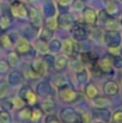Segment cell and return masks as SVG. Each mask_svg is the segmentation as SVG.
Here are the masks:
<instances>
[{
	"instance_id": "cell-22",
	"label": "cell",
	"mask_w": 122,
	"mask_h": 123,
	"mask_svg": "<svg viewBox=\"0 0 122 123\" xmlns=\"http://www.w3.org/2000/svg\"><path fill=\"white\" fill-rule=\"evenodd\" d=\"M12 23H13V19H12V17L10 14L5 13V14L0 16V30L1 31H5V30L10 29Z\"/></svg>"
},
{
	"instance_id": "cell-49",
	"label": "cell",
	"mask_w": 122,
	"mask_h": 123,
	"mask_svg": "<svg viewBox=\"0 0 122 123\" xmlns=\"http://www.w3.org/2000/svg\"><path fill=\"white\" fill-rule=\"evenodd\" d=\"M72 2V0H58V4L60 6H68Z\"/></svg>"
},
{
	"instance_id": "cell-13",
	"label": "cell",
	"mask_w": 122,
	"mask_h": 123,
	"mask_svg": "<svg viewBox=\"0 0 122 123\" xmlns=\"http://www.w3.org/2000/svg\"><path fill=\"white\" fill-rule=\"evenodd\" d=\"M36 93L42 96V97L48 98V97H53L54 93H55V91H54V87L51 86L50 82L41 81L40 84L37 85V87H36Z\"/></svg>"
},
{
	"instance_id": "cell-37",
	"label": "cell",
	"mask_w": 122,
	"mask_h": 123,
	"mask_svg": "<svg viewBox=\"0 0 122 123\" xmlns=\"http://www.w3.org/2000/svg\"><path fill=\"white\" fill-rule=\"evenodd\" d=\"M105 11H107V13L109 16H114V14H116L119 12V7H117V5L114 1H110V2H108Z\"/></svg>"
},
{
	"instance_id": "cell-56",
	"label": "cell",
	"mask_w": 122,
	"mask_h": 123,
	"mask_svg": "<svg viewBox=\"0 0 122 123\" xmlns=\"http://www.w3.org/2000/svg\"><path fill=\"white\" fill-rule=\"evenodd\" d=\"M121 24H122V20H121Z\"/></svg>"
},
{
	"instance_id": "cell-25",
	"label": "cell",
	"mask_w": 122,
	"mask_h": 123,
	"mask_svg": "<svg viewBox=\"0 0 122 123\" xmlns=\"http://www.w3.org/2000/svg\"><path fill=\"white\" fill-rule=\"evenodd\" d=\"M43 115H44L43 110L41 109V106L39 105V104H36V105H34V106H32L30 121H31V122H39L41 118L43 117Z\"/></svg>"
},
{
	"instance_id": "cell-54",
	"label": "cell",
	"mask_w": 122,
	"mask_h": 123,
	"mask_svg": "<svg viewBox=\"0 0 122 123\" xmlns=\"http://www.w3.org/2000/svg\"><path fill=\"white\" fill-rule=\"evenodd\" d=\"M110 1H115V0H110Z\"/></svg>"
},
{
	"instance_id": "cell-10",
	"label": "cell",
	"mask_w": 122,
	"mask_h": 123,
	"mask_svg": "<svg viewBox=\"0 0 122 123\" xmlns=\"http://www.w3.org/2000/svg\"><path fill=\"white\" fill-rule=\"evenodd\" d=\"M78 49L79 47L74 43L73 38H65V41L62 42V51H64V55H66L67 57L68 56H74L76 54H78Z\"/></svg>"
},
{
	"instance_id": "cell-14",
	"label": "cell",
	"mask_w": 122,
	"mask_h": 123,
	"mask_svg": "<svg viewBox=\"0 0 122 123\" xmlns=\"http://www.w3.org/2000/svg\"><path fill=\"white\" fill-rule=\"evenodd\" d=\"M74 24V19L70 13H61L58 17V28L61 29H71V26Z\"/></svg>"
},
{
	"instance_id": "cell-30",
	"label": "cell",
	"mask_w": 122,
	"mask_h": 123,
	"mask_svg": "<svg viewBox=\"0 0 122 123\" xmlns=\"http://www.w3.org/2000/svg\"><path fill=\"white\" fill-rule=\"evenodd\" d=\"M62 49V42L60 41V40H58V38H55V40H50V42L48 43V50L50 51V53H59L60 50Z\"/></svg>"
},
{
	"instance_id": "cell-43",
	"label": "cell",
	"mask_w": 122,
	"mask_h": 123,
	"mask_svg": "<svg viewBox=\"0 0 122 123\" xmlns=\"http://www.w3.org/2000/svg\"><path fill=\"white\" fill-rule=\"evenodd\" d=\"M1 106H2V108H4V110H6V111H10V110H12V109H13V105H12V100H11V98H8V99H6V98H2Z\"/></svg>"
},
{
	"instance_id": "cell-47",
	"label": "cell",
	"mask_w": 122,
	"mask_h": 123,
	"mask_svg": "<svg viewBox=\"0 0 122 123\" xmlns=\"http://www.w3.org/2000/svg\"><path fill=\"white\" fill-rule=\"evenodd\" d=\"M7 91H8V84H6V82L0 84V98H4L5 94L7 93Z\"/></svg>"
},
{
	"instance_id": "cell-29",
	"label": "cell",
	"mask_w": 122,
	"mask_h": 123,
	"mask_svg": "<svg viewBox=\"0 0 122 123\" xmlns=\"http://www.w3.org/2000/svg\"><path fill=\"white\" fill-rule=\"evenodd\" d=\"M34 48H35V50L36 51H39L41 54H47L49 50H48V43L45 41H43V40H36L35 43H34Z\"/></svg>"
},
{
	"instance_id": "cell-15",
	"label": "cell",
	"mask_w": 122,
	"mask_h": 123,
	"mask_svg": "<svg viewBox=\"0 0 122 123\" xmlns=\"http://www.w3.org/2000/svg\"><path fill=\"white\" fill-rule=\"evenodd\" d=\"M119 91H120V86L114 80L105 81L104 86H103V92H104L105 96H115V94L119 93Z\"/></svg>"
},
{
	"instance_id": "cell-1",
	"label": "cell",
	"mask_w": 122,
	"mask_h": 123,
	"mask_svg": "<svg viewBox=\"0 0 122 123\" xmlns=\"http://www.w3.org/2000/svg\"><path fill=\"white\" fill-rule=\"evenodd\" d=\"M58 94H59V98L62 100V102H66V103H72V102H76L77 98H78V92L72 87V85L70 84H66L61 87L58 88Z\"/></svg>"
},
{
	"instance_id": "cell-26",
	"label": "cell",
	"mask_w": 122,
	"mask_h": 123,
	"mask_svg": "<svg viewBox=\"0 0 122 123\" xmlns=\"http://www.w3.org/2000/svg\"><path fill=\"white\" fill-rule=\"evenodd\" d=\"M42 61H43V63H44V66H45V69H47V71L54 69V62H55V56H54V55H51V54L47 53V54H44V55H43Z\"/></svg>"
},
{
	"instance_id": "cell-5",
	"label": "cell",
	"mask_w": 122,
	"mask_h": 123,
	"mask_svg": "<svg viewBox=\"0 0 122 123\" xmlns=\"http://www.w3.org/2000/svg\"><path fill=\"white\" fill-rule=\"evenodd\" d=\"M103 41L104 44L110 48V49H117L121 45L122 36L121 34L116 30V31H105L104 36H103Z\"/></svg>"
},
{
	"instance_id": "cell-33",
	"label": "cell",
	"mask_w": 122,
	"mask_h": 123,
	"mask_svg": "<svg viewBox=\"0 0 122 123\" xmlns=\"http://www.w3.org/2000/svg\"><path fill=\"white\" fill-rule=\"evenodd\" d=\"M53 34H54V31L53 30H50V29H48L47 26H44V28H42L40 31V37L41 40H43V41L48 42L50 41V40H53Z\"/></svg>"
},
{
	"instance_id": "cell-4",
	"label": "cell",
	"mask_w": 122,
	"mask_h": 123,
	"mask_svg": "<svg viewBox=\"0 0 122 123\" xmlns=\"http://www.w3.org/2000/svg\"><path fill=\"white\" fill-rule=\"evenodd\" d=\"M71 36L77 42L85 41L89 37V30H87V28L85 26L84 23L74 22V24L71 26Z\"/></svg>"
},
{
	"instance_id": "cell-42",
	"label": "cell",
	"mask_w": 122,
	"mask_h": 123,
	"mask_svg": "<svg viewBox=\"0 0 122 123\" xmlns=\"http://www.w3.org/2000/svg\"><path fill=\"white\" fill-rule=\"evenodd\" d=\"M111 121H113V123H122V109L116 110L111 115Z\"/></svg>"
},
{
	"instance_id": "cell-27",
	"label": "cell",
	"mask_w": 122,
	"mask_h": 123,
	"mask_svg": "<svg viewBox=\"0 0 122 123\" xmlns=\"http://www.w3.org/2000/svg\"><path fill=\"white\" fill-rule=\"evenodd\" d=\"M119 28H120V23H119L115 18H113V17H110V18L104 23V29H105V31H116V30H119Z\"/></svg>"
},
{
	"instance_id": "cell-3",
	"label": "cell",
	"mask_w": 122,
	"mask_h": 123,
	"mask_svg": "<svg viewBox=\"0 0 122 123\" xmlns=\"http://www.w3.org/2000/svg\"><path fill=\"white\" fill-rule=\"evenodd\" d=\"M11 14L14 18L18 19H26L29 18V8L26 7V5L19 0H14L11 2V7H10Z\"/></svg>"
},
{
	"instance_id": "cell-51",
	"label": "cell",
	"mask_w": 122,
	"mask_h": 123,
	"mask_svg": "<svg viewBox=\"0 0 122 123\" xmlns=\"http://www.w3.org/2000/svg\"><path fill=\"white\" fill-rule=\"evenodd\" d=\"M120 84H121V86H122V77H121V79H120Z\"/></svg>"
},
{
	"instance_id": "cell-38",
	"label": "cell",
	"mask_w": 122,
	"mask_h": 123,
	"mask_svg": "<svg viewBox=\"0 0 122 123\" xmlns=\"http://www.w3.org/2000/svg\"><path fill=\"white\" fill-rule=\"evenodd\" d=\"M11 100H12L13 109H22L23 106H25V102H24L19 96H16V97L11 98Z\"/></svg>"
},
{
	"instance_id": "cell-34",
	"label": "cell",
	"mask_w": 122,
	"mask_h": 123,
	"mask_svg": "<svg viewBox=\"0 0 122 123\" xmlns=\"http://www.w3.org/2000/svg\"><path fill=\"white\" fill-rule=\"evenodd\" d=\"M19 56H20V55H19L16 50L10 51L8 55H7V62H8V65H10V66H17V65L19 63Z\"/></svg>"
},
{
	"instance_id": "cell-44",
	"label": "cell",
	"mask_w": 122,
	"mask_h": 123,
	"mask_svg": "<svg viewBox=\"0 0 122 123\" xmlns=\"http://www.w3.org/2000/svg\"><path fill=\"white\" fill-rule=\"evenodd\" d=\"M109 18H110V16L107 13L105 10H104V11H101L99 14H98V20H97V23L99 22V23H103V25H104V23H105Z\"/></svg>"
},
{
	"instance_id": "cell-45",
	"label": "cell",
	"mask_w": 122,
	"mask_h": 123,
	"mask_svg": "<svg viewBox=\"0 0 122 123\" xmlns=\"http://www.w3.org/2000/svg\"><path fill=\"white\" fill-rule=\"evenodd\" d=\"M8 69H10V65H8V62L5 61V60H0V74H5V73H7Z\"/></svg>"
},
{
	"instance_id": "cell-41",
	"label": "cell",
	"mask_w": 122,
	"mask_h": 123,
	"mask_svg": "<svg viewBox=\"0 0 122 123\" xmlns=\"http://www.w3.org/2000/svg\"><path fill=\"white\" fill-rule=\"evenodd\" d=\"M113 67L116 69H122V56L113 55Z\"/></svg>"
},
{
	"instance_id": "cell-23",
	"label": "cell",
	"mask_w": 122,
	"mask_h": 123,
	"mask_svg": "<svg viewBox=\"0 0 122 123\" xmlns=\"http://www.w3.org/2000/svg\"><path fill=\"white\" fill-rule=\"evenodd\" d=\"M66 84H68V80H67V77L65 74H55L53 77V80H51V86L53 87L59 88V87H61Z\"/></svg>"
},
{
	"instance_id": "cell-16",
	"label": "cell",
	"mask_w": 122,
	"mask_h": 123,
	"mask_svg": "<svg viewBox=\"0 0 122 123\" xmlns=\"http://www.w3.org/2000/svg\"><path fill=\"white\" fill-rule=\"evenodd\" d=\"M68 57L66 55H59L55 57V62H54V69L56 72H61L64 71L67 66H68Z\"/></svg>"
},
{
	"instance_id": "cell-19",
	"label": "cell",
	"mask_w": 122,
	"mask_h": 123,
	"mask_svg": "<svg viewBox=\"0 0 122 123\" xmlns=\"http://www.w3.org/2000/svg\"><path fill=\"white\" fill-rule=\"evenodd\" d=\"M76 80H77V84L80 85V86H84V85L87 84V81H89V71L85 67L76 72Z\"/></svg>"
},
{
	"instance_id": "cell-9",
	"label": "cell",
	"mask_w": 122,
	"mask_h": 123,
	"mask_svg": "<svg viewBox=\"0 0 122 123\" xmlns=\"http://www.w3.org/2000/svg\"><path fill=\"white\" fill-rule=\"evenodd\" d=\"M91 116L95 120H98L99 122H104V123L110 122V120H111V112L107 108H95L92 110Z\"/></svg>"
},
{
	"instance_id": "cell-53",
	"label": "cell",
	"mask_w": 122,
	"mask_h": 123,
	"mask_svg": "<svg viewBox=\"0 0 122 123\" xmlns=\"http://www.w3.org/2000/svg\"><path fill=\"white\" fill-rule=\"evenodd\" d=\"M96 123H104V122H96Z\"/></svg>"
},
{
	"instance_id": "cell-2",
	"label": "cell",
	"mask_w": 122,
	"mask_h": 123,
	"mask_svg": "<svg viewBox=\"0 0 122 123\" xmlns=\"http://www.w3.org/2000/svg\"><path fill=\"white\" fill-rule=\"evenodd\" d=\"M99 72L105 75H114V67H113V55H103L102 57H98L96 62Z\"/></svg>"
},
{
	"instance_id": "cell-7",
	"label": "cell",
	"mask_w": 122,
	"mask_h": 123,
	"mask_svg": "<svg viewBox=\"0 0 122 123\" xmlns=\"http://www.w3.org/2000/svg\"><path fill=\"white\" fill-rule=\"evenodd\" d=\"M13 44H14V50L19 55H26L32 49V45L30 44L29 40H26L25 37H18Z\"/></svg>"
},
{
	"instance_id": "cell-36",
	"label": "cell",
	"mask_w": 122,
	"mask_h": 123,
	"mask_svg": "<svg viewBox=\"0 0 122 123\" xmlns=\"http://www.w3.org/2000/svg\"><path fill=\"white\" fill-rule=\"evenodd\" d=\"M0 123H12V116L6 110H0Z\"/></svg>"
},
{
	"instance_id": "cell-20",
	"label": "cell",
	"mask_w": 122,
	"mask_h": 123,
	"mask_svg": "<svg viewBox=\"0 0 122 123\" xmlns=\"http://www.w3.org/2000/svg\"><path fill=\"white\" fill-rule=\"evenodd\" d=\"M39 105L43 110V112H53L55 110V108H56V104L51 99V97H48V98L43 99V102H41V104H39Z\"/></svg>"
},
{
	"instance_id": "cell-6",
	"label": "cell",
	"mask_w": 122,
	"mask_h": 123,
	"mask_svg": "<svg viewBox=\"0 0 122 123\" xmlns=\"http://www.w3.org/2000/svg\"><path fill=\"white\" fill-rule=\"evenodd\" d=\"M28 105H36L37 103V93L29 86V85H23L19 94H18Z\"/></svg>"
},
{
	"instance_id": "cell-40",
	"label": "cell",
	"mask_w": 122,
	"mask_h": 123,
	"mask_svg": "<svg viewBox=\"0 0 122 123\" xmlns=\"http://www.w3.org/2000/svg\"><path fill=\"white\" fill-rule=\"evenodd\" d=\"M25 78H29V79L35 80V79H39L40 75H39V74L31 68V66H29V67L26 68V71H25Z\"/></svg>"
},
{
	"instance_id": "cell-50",
	"label": "cell",
	"mask_w": 122,
	"mask_h": 123,
	"mask_svg": "<svg viewBox=\"0 0 122 123\" xmlns=\"http://www.w3.org/2000/svg\"><path fill=\"white\" fill-rule=\"evenodd\" d=\"M73 123H85V122H84V121H83V118H81L80 114L78 115V117L76 118V121H74V122H73Z\"/></svg>"
},
{
	"instance_id": "cell-12",
	"label": "cell",
	"mask_w": 122,
	"mask_h": 123,
	"mask_svg": "<svg viewBox=\"0 0 122 123\" xmlns=\"http://www.w3.org/2000/svg\"><path fill=\"white\" fill-rule=\"evenodd\" d=\"M78 115L79 114L73 108H64L60 111V120L62 123H73Z\"/></svg>"
},
{
	"instance_id": "cell-18",
	"label": "cell",
	"mask_w": 122,
	"mask_h": 123,
	"mask_svg": "<svg viewBox=\"0 0 122 123\" xmlns=\"http://www.w3.org/2000/svg\"><path fill=\"white\" fill-rule=\"evenodd\" d=\"M84 94L86 96V98L87 99H93V98H96L97 96H99V91H98V88H97V86L95 85V84H86L85 85V88H84Z\"/></svg>"
},
{
	"instance_id": "cell-17",
	"label": "cell",
	"mask_w": 122,
	"mask_h": 123,
	"mask_svg": "<svg viewBox=\"0 0 122 123\" xmlns=\"http://www.w3.org/2000/svg\"><path fill=\"white\" fill-rule=\"evenodd\" d=\"M98 60V56L95 54V53H90V51H85L80 54V61L83 65H89V66H92L97 62Z\"/></svg>"
},
{
	"instance_id": "cell-8",
	"label": "cell",
	"mask_w": 122,
	"mask_h": 123,
	"mask_svg": "<svg viewBox=\"0 0 122 123\" xmlns=\"http://www.w3.org/2000/svg\"><path fill=\"white\" fill-rule=\"evenodd\" d=\"M25 82V75L19 72V71H12L7 75V84L10 86L17 87V86H23Z\"/></svg>"
},
{
	"instance_id": "cell-55",
	"label": "cell",
	"mask_w": 122,
	"mask_h": 123,
	"mask_svg": "<svg viewBox=\"0 0 122 123\" xmlns=\"http://www.w3.org/2000/svg\"><path fill=\"white\" fill-rule=\"evenodd\" d=\"M83 1H86V0H83Z\"/></svg>"
},
{
	"instance_id": "cell-52",
	"label": "cell",
	"mask_w": 122,
	"mask_h": 123,
	"mask_svg": "<svg viewBox=\"0 0 122 123\" xmlns=\"http://www.w3.org/2000/svg\"><path fill=\"white\" fill-rule=\"evenodd\" d=\"M1 48H2V47H1V44H0V50H1Z\"/></svg>"
},
{
	"instance_id": "cell-48",
	"label": "cell",
	"mask_w": 122,
	"mask_h": 123,
	"mask_svg": "<svg viewBox=\"0 0 122 123\" xmlns=\"http://www.w3.org/2000/svg\"><path fill=\"white\" fill-rule=\"evenodd\" d=\"M73 8L74 10H84V2L83 0H74L73 1Z\"/></svg>"
},
{
	"instance_id": "cell-35",
	"label": "cell",
	"mask_w": 122,
	"mask_h": 123,
	"mask_svg": "<svg viewBox=\"0 0 122 123\" xmlns=\"http://www.w3.org/2000/svg\"><path fill=\"white\" fill-rule=\"evenodd\" d=\"M0 44H1V47H4V48H11V47L13 45V41H12V38H11L10 35L2 34V35L0 36Z\"/></svg>"
},
{
	"instance_id": "cell-21",
	"label": "cell",
	"mask_w": 122,
	"mask_h": 123,
	"mask_svg": "<svg viewBox=\"0 0 122 123\" xmlns=\"http://www.w3.org/2000/svg\"><path fill=\"white\" fill-rule=\"evenodd\" d=\"M31 66V68L40 75L42 77L45 72H47V69H45V66H44V63H43V61H42V59H35L34 61H32V63L30 65Z\"/></svg>"
},
{
	"instance_id": "cell-32",
	"label": "cell",
	"mask_w": 122,
	"mask_h": 123,
	"mask_svg": "<svg viewBox=\"0 0 122 123\" xmlns=\"http://www.w3.org/2000/svg\"><path fill=\"white\" fill-rule=\"evenodd\" d=\"M31 110H32V108L30 106V105H25V106H23L22 109H19V112H18V116L22 118V120H24V121H30V117H31Z\"/></svg>"
},
{
	"instance_id": "cell-39",
	"label": "cell",
	"mask_w": 122,
	"mask_h": 123,
	"mask_svg": "<svg viewBox=\"0 0 122 123\" xmlns=\"http://www.w3.org/2000/svg\"><path fill=\"white\" fill-rule=\"evenodd\" d=\"M45 25H47L48 29H50V30L54 31V30L58 28V18H55V16H54V17H50V18H47Z\"/></svg>"
},
{
	"instance_id": "cell-24",
	"label": "cell",
	"mask_w": 122,
	"mask_h": 123,
	"mask_svg": "<svg viewBox=\"0 0 122 123\" xmlns=\"http://www.w3.org/2000/svg\"><path fill=\"white\" fill-rule=\"evenodd\" d=\"M29 17H30V20H31V24L41 28L42 26V18H41L40 13L37 11H35L34 8H30L29 10Z\"/></svg>"
},
{
	"instance_id": "cell-11",
	"label": "cell",
	"mask_w": 122,
	"mask_h": 123,
	"mask_svg": "<svg viewBox=\"0 0 122 123\" xmlns=\"http://www.w3.org/2000/svg\"><path fill=\"white\" fill-rule=\"evenodd\" d=\"M83 20L86 25H96L98 20V13L91 7H85L83 10Z\"/></svg>"
},
{
	"instance_id": "cell-31",
	"label": "cell",
	"mask_w": 122,
	"mask_h": 123,
	"mask_svg": "<svg viewBox=\"0 0 122 123\" xmlns=\"http://www.w3.org/2000/svg\"><path fill=\"white\" fill-rule=\"evenodd\" d=\"M44 16L45 18H50L55 16V6L51 0H47L44 4Z\"/></svg>"
},
{
	"instance_id": "cell-46",
	"label": "cell",
	"mask_w": 122,
	"mask_h": 123,
	"mask_svg": "<svg viewBox=\"0 0 122 123\" xmlns=\"http://www.w3.org/2000/svg\"><path fill=\"white\" fill-rule=\"evenodd\" d=\"M44 123H62L59 117H56L55 115H48L44 118Z\"/></svg>"
},
{
	"instance_id": "cell-28",
	"label": "cell",
	"mask_w": 122,
	"mask_h": 123,
	"mask_svg": "<svg viewBox=\"0 0 122 123\" xmlns=\"http://www.w3.org/2000/svg\"><path fill=\"white\" fill-rule=\"evenodd\" d=\"M92 104L95 105V108H105L110 104V100L107 97H102V96H97L96 98L92 99Z\"/></svg>"
}]
</instances>
